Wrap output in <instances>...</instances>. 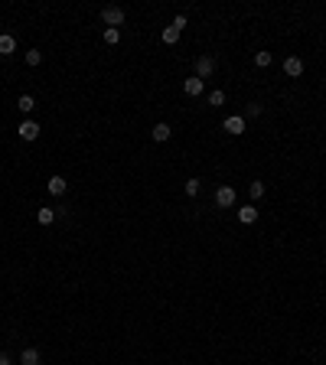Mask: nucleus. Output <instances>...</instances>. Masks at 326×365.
I'll list each match as a JSON object with an SVG mask.
<instances>
[{
	"label": "nucleus",
	"mask_w": 326,
	"mask_h": 365,
	"mask_svg": "<svg viewBox=\"0 0 326 365\" xmlns=\"http://www.w3.org/2000/svg\"><path fill=\"white\" fill-rule=\"evenodd\" d=\"M102 20H105L108 29H118L121 23H124V10H121V7H105V10H102Z\"/></svg>",
	"instance_id": "1"
},
{
	"label": "nucleus",
	"mask_w": 326,
	"mask_h": 365,
	"mask_svg": "<svg viewBox=\"0 0 326 365\" xmlns=\"http://www.w3.org/2000/svg\"><path fill=\"white\" fill-rule=\"evenodd\" d=\"M215 72V56H199L196 59V79H209V75Z\"/></svg>",
	"instance_id": "2"
},
{
	"label": "nucleus",
	"mask_w": 326,
	"mask_h": 365,
	"mask_svg": "<svg viewBox=\"0 0 326 365\" xmlns=\"http://www.w3.org/2000/svg\"><path fill=\"white\" fill-rule=\"evenodd\" d=\"M215 206L232 209L235 206V189H232V186H219V189H215Z\"/></svg>",
	"instance_id": "3"
},
{
	"label": "nucleus",
	"mask_w": 326,
	"mask_h": 365,
	"mask_svg": "<svg viewBox=\"0 0 326 365\" xmlns=\"http://www.w3.org/2000/svg\"><path fill=\"white\" fill-rule=\"evenodd\" d=\"M222 127L225 130H229V134H245V118H242V114H232V118H225V124H222Z\"/></svg>",
	"instance_id": "4"
},
{
	"label": "nucleus",
	"mask_w": 326,
	"mask_h": 365,
	"mask_svg": "<svg viewBox=\"0 0 326 365\" xmlns=\"http://www.w3.org/2000/svg\"><path fill=\"white\" fill-rule=\"evenodd\" d=\"M203 88H206V82H203V79H196V75L183 82V91H186L189 98H199V95H203Z\"/></svg>",
	"instance_id": "5"
},
{
	"label": "nucleus",
	"mask_w": 326,
	"mask_h": 365,
	"mask_svg": "<svg viewBox=\"0 0 326 365\" xmlns=\"http://www.w3.org/2000/svg\"><path fill=\"white\" fill-rule=\"evenodd\" d=\"M284 72L290 75V79H297V75H304V62H300L297 56H287L284 59Z\"/></svg>",
	"instance_id": "6"
},
{
	"label": "nucleus",
	"mask_w": 326,
	"mask_h": 365,
	"mask_svg": "<svg viewBox=\"0 0 326 365\" xmlns=\"http://www.w3.org/2000/svg\"><path fill=\"white\" fill-rule=\"evenodd\" d=\"M20 137L23 141H36V137H40V124L36 121H23L20 124Z\"/></svg>",
	"instance_id": "7"
},
{
	"label": "nucleus",
	"mask_w": 326,
	"mask_h": 365,
	"mask_svg": "<svg viewBox=\"0 0 326 365\" xmlns=\"http://www.w3.org/2000/svg\"><path fill=\"white\" fill-rule=\"evenodd\" d=\"M238 222H242V225H254V222H258V209H254V206H242V209H238Z\"/></svg>",
	"instance_id": "8"
},
{
	"label": "nucleus",
	"mask_w": 326,
	"mask_h": 365,
	"mask_svg": "<svg viewBox=\"0 0 326 365\" xmlns=\"http://www.w3.org/2000/svg\"><path fill=\"white\" fill-rule=\"evenodd\" d=\"M170 134H173V127H170V124H153V130H150V137H153L157 144L170 141Z\"/></svg>",
	"instance_id": "9"
},
{
	"label": "nucleus",
	"mask_w": 326,
	"mask_h": 365,
	"mask_svg": "<svg viewBox=\"0 0 326 365\" xmlns=\"http://www.w3.org/2000/svg\"><path fill=\"white\" fill-rule=\"evenodd\" d=\"M46 189H49L52 196H62V192L69 189V183L62 180V176H49V183H46Z\"/></svg>",
	"instance_id": "10"
},
{
	"label": "nucleus",
	"mask_w": 326,
	"mask_h": 365,
	"mask_svg": "<svg viewBox=\"0 0 326 365\" xmlns=\"http://www.w3.org/2000/svg\"><path fill=\"white\" fill-rule=\"evenodd\" d=\"M17 108H20L23 114H33V111H36V98H33V95H20Z\"/></svg>",
	"instance_id": "11"
},
{
	"label": "nucleus",
	"mask_w": 326,
	"mask_h": 365,
	"mask_svg": "<svg viewBox=\"0 0 326 365\" xmlns=\"http://www.w3.org/2000/svg\"><path fill=\"white\" fill-rule=\"evenodd\" d=\"M13 49H17V40H13L10 33H4V36H0V52H4V56H10Z\"/></svg>",
	"instance_id": "12"
},
{
	"label": "nucleus",
	"mask_w": 326,
	"mask_h": 365,
	"mask_svg": "<svg viewBox=\"0 0 326 365\" xmlns=\"http://www.w3.org/2000/svg\"><path fill=\"white\" fill-rule=\"evenodd\" d=\"M20 362H23V365H40V352H36V349H23Z\"/></svg>",
	"instance_id": "13"
},
{
	"label": "nucleus",
	"mask_w": 326,
	"mask_h": 365,
	"mask_svg": "<svg viewBox=\"0 0 326 365\" xmlns=\"http://www.w3.org/2000/svg\"><path fill=\"white\" fill-rule=\"evenodd\" d=\"M36 219H40V225H52V222H56V209H40Z\"/></svg>",
	"instance_id": "14"
},
{
	"label": "nucleus",
	"mask_w": 326,
	"mask_h": 365,
	"mask_svg": "<svg viewBox=\"0 0 326 365\" xmlns=\"http://www.w3.org/2000/svg\"><path fill=\"white\" fill-rule=\"evenodd\" d=\"M206 102L212 105V108H222V105H225V91H219V88H215V91H209V98H206Z\"/></svg>",
	"instance_id": "15"
},
{
	"label": "nucleus",
	"mask_w": 326,
	"mask_h": 365,
	"mask_svg": "<svg viewBox=\"0 0 326 365\" xmlns=\"http://www.w3.org/2000/svg\"><path fill=\"white\" fill-rule=\"evenodd\" d=\"M176 40H180V29H176V26H167V29H163V43H167V46H173Z\"/></svg>",
	"instance_id": "16"
},
{
	"label": "nucleus",
	"mask_w": 326,
	"mask_h": 365,
	"mask_svg": "<svg viewBox=\"0 0 326 365\" xmlns=\"http://www.w3.org/2000/svg\"><path fill=\"white\" fill-rule=\"evenodd\" d=\"M261 111H265V108H261V102H248V108H245L248 118H261Z\"/></svg>",
	"instance_id": "17"
},
{
	"label": "nucleus",
	"mask_w": 326,
	"mask_h": 365,
	"mask_svg": "<svg viewBox=\"0 0 326 365\" xmlns=\"http://www.w3.org/2000/svg\"><path fill=\"white\" fill-rule=\"evenodd\" d=\"M248 192H251L254 199H261V196H265V183H261V180H251V186H248Z\"/></svg>",
	"instance_id": "18"
},
{
	"label": "nucleus",
	"mask_w": 326,
	"mask_h": 365,
	"mask_svg": "<svg viewBox=\"0 0 326 365\" xmlns=\"http://www.w3.org/2000/svg\"><path fill=\"white\" fill-rule=\"evenodd\" d=\"M105 43L108 46H118L121 43V29H105Z\"/></svg>",
	"instance_id": "19"
},
{
	"label": "nucleus",
	"mask_w": 326,
	"mask_h": 365,
	"mask_svg": "<svg viewBox=\"0 0 326 365\" xmlns=\"http://www.w3.org/2000/svg\"><path fill=\"white\" fill-rule=\"evenodd\" d=\"M40 62H43V52H40V49H29V52H26V65H29V69L40 65Z\"/></svg>",
	"instance_id": "20"
},
{
	"label": "nucleus",
	"mask_w": 326,
	"mask_h": 365,
	"mask_svg": "<svg viewBox=\"0 0 326 365\" xmlns=\"http://www.w3.org/2000/svg\"><path fill=\"white\" fill-rule=\"evenodd\" d=\"M254 65H258V69H268V65H271V52H254Z\"/></svg>",
	"instance_id": "21"
},
{
	"label": "nucleus",
	"mask_w": 326,
	"mask_h": 365,
	"mask_svg": "<svg viewBox=\"0 0 326 365\" xmlns=\"http://www.w3.org/2000/svg\"><path fill=\"white\" fill-rule=\"evenodd\" d=\"M183 189H186V196H196V192H199V180H189Z\"/></svg>",
	"instance_id": "22"
},
{
	"label": "nucleus",
	"mask_w": 326,
	"mask_h": 365,
	"mask_svg": "<svg viewBox=\"0 0 326 365\" xmlns=\"http://www.w3.org/2000/svg\"><path fill=\"white\" fill-rule=\"evenodd\" d=\"M173 26H176V29H180V33H183V29H186V17H183V13H180V17H176V20H173Z\"/></svg>",
	"instance_id": "23"
},
{
	"label": "nucleus",
	"mask_w": 326,
	"mask_h": 365,
	"mask_svg": "<svg viewBox=\"0 0 326 365\" xmlns=\"http://www.w3.org/2000/svg\"><path fill=\"white\" fill-rule=\"evenodd\" d=\"M0 365H10V355L7 352H0Z\"/></svg>",
	"instance_id": "24"
}]
</instances>
